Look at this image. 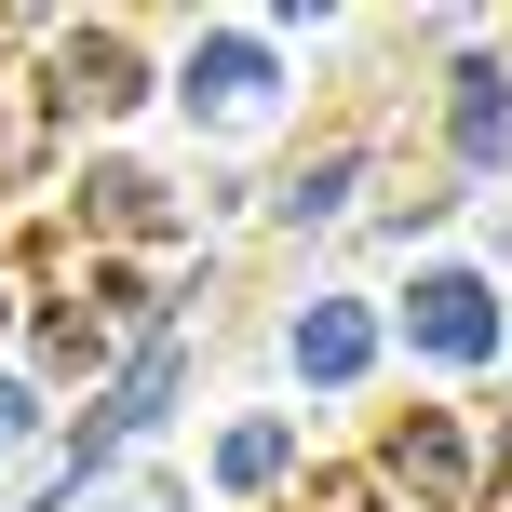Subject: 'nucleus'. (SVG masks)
<instances>
[{"instance_id":"obj_1","label":"nucleus","mask_w":512,"mask_h":512,"mask_svg":"<svg viewBox=\"0 0 512 512\" xmlns=\"http://www.w3.org/2000/svg\"><path fill=\"white\" fill-rule=\"evenodd\" d=\"M486 283H472V270H432V283H418V351H445V364H472V351H486Z\"/></svg>"},{"instance_id":"obj_4","label":"nucleus","mask_w":512,"mask_h":512,"mask_svg":"<svg viewBox=\"0 0 512 512\" xmlns=\"http://www.w3.org/2000/svg\"><path fill=\"white\" fill-rule=\"evenodd\" d=\"M14 432H27V391H0V445H14Z\"/></svg>"},{"instance_id":"obj_3","label":"nucleus","mask_w":512,"mask_h":512,"mask_svg":"<svg viewBox=\"0 0 512 512\" xmlns=\"http://www.w3.org/2000/svg\"><path fill=\"white\" fill-rule=\"evenodd\" d=\"M459 135H472V162H499V149H512V95H499V68H472V95H459Z\"/></svg>"},{"instance_id":"obj_2","label":"nucleus","mask_w":512,"mask_h":512,"mask_svg":"<svg viewBox=\"0 0 512 512\" xmlns=\"http://www.w3.org/2000/svg\"><path fill=\"white\" fill-rule=\"evenodd\" d=\"M297 364H310V378H351V364H364V310H310V324H297Z\"/></svg>"}]
</instances>
